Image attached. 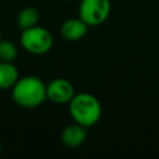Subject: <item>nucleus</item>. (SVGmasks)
<instances>
[{"label":"nucleus","mask_w":159,"mask_h":159,"mask_svg":"<svg viewBox=\"0 0 159 159\" xmlns=\"http://www.w3.org/2000/svg\"><path fill=\"white\" fill-rule=\"evenodd\" d=\"M11 98L14 103L24 109H34L40 107L46 97V83L37 76H24L11 88Z\"/></svg>","instance_id":"f257e3e1"},{"label":"nucleus","mask_w":159,"mask_h":159,"mask_svg":"<svg viewBox=\"0 0 159 159\" xmlns=\"http://www.w3.org/2000/svg\"><path fill=\"white\" fill-rule=\"evenodd\" d=\"M102 111L99 99L87 92L75 94L68 102V113L72 120L87 129L92 128L101 120Z\"/></svg>","instance_id":"f03ea898"},{"label":"nucleus","mask_w":159,"mask_h":159,"mask_svg":"<svg viewBox=\"0 0 159 159\" xmlns=\"http://www.w3.org/2000/svg\"><path fill=\"white\" fill-rule=\"evenodd\" d=\"M20 45L26 52L41 56L51 51L53 46V36L46 27L35 25L32 27L21 30Z\"/></svg>","instance_id":"7ed1b4c3"},{"label":"nucleus","mask_w":159,"mask_h":159,"mask_svg":"<svg viewBox=\"0 0 159 159\" xmlns=\"http://www.w3.org/2000/svg\"><path fill=\"white\" fill-rule=\"evenodd\" d=\"M111 0H81L78 5V17L89 27L104 24L111 15Z\"/></svg>","instance_id":"20e7f679"},{"label":"nucleus","mask_w":159,"mask_h":159,"mask_svg":"<svg viewBox=\"0 0 159 159\" xmlns=\"http://www.w3.org/2000/svg\"><path fill=\"white\" fill-rule=\"evenodd\" d=\"M75 94V87L67 78H53L46 84L47 101L55 104H68Z\"/></svg>","instance_id":"39448f33"},{"label":"nucleus","mask_w":159,"mask_h":159,"mask_svg":"<svg viewBox=\"0 0 159 159\" xmlns=\"http://www.w3.org/2000/svg\"><path fill=\"white\" fill-rule=\"evenodd\" d=\"M88 25L80 17H70L66 19L61 26H60V32L61 36L70 42H76L82 40L88 31Z\"/></svg>","instance_id":"423d86ee"},{"label":"nucleus","mask_w":159,"mask_h":159,"mask_svg":"<svg viewBox=\"0 0 159 159\" xmlns=\"http://www.w3.org/2000/svg\"><path fill=\"white\" fill-rule=\"evenodd\" d=\"M87 135V128L73 122L72 124L66 125L61 132V142L65 147L75 149L81 147L86 142Z\"/></svg>","instance_id":"0eeeda50"},{"label":"nucleus","mask_w":159,"mask_h":159,"mask_svg":"<svg viewBox=\"0 0 159 159\" xmlns=\"http://www.w3.org/2000/svg\"><path fill=\"white\" fill-rule=\"evenodd\" d=\"M20 78V73L14 62L0 61V89H11Z\"/></svg>","instance_id":"6e6552de"},{"label":"nucleus","mask_w":159,"mask_h":159,"mask_svg":"<svg viewBox=\"0 0 159 159\" xmlns=\"http://www.w3.org/2000/svg\"><path fill=\"white\" fill-rule=\"evenodd\" d=\"M39 19H40V14H39L36 7L25 6L24 9L20 10L17 19H16V24H17L20 30H25V29H29V27L37 25Z\"/></svg>","instance_id":"1a4fd4ad"},{"label":"nucleus","mask_w":159,"mask_h":159,"mask_svg":"<svg viewBox=\"0 0 159 159\" xmlns=\"http://www.w3.org/2000/svg\"><path fill=\"white\" fill-rule=\"evenodd\" d=\"M19 55L17 46L10 41L1 39L0 40V61L4 62H14Z\"/></svg>","instance_id":"9d476101"},{"label":"nucleus","mask_w":159,"mask_h":159,"mask_svg":"<svg viewBox=\"0 0 159 159\" xmlns=\"http://www.w3.org/2000/svg\"><path fill=\"white\" fill-rule=\"evenodd\" d=\"M2 39V31H1V27H0V40Z\"/></svg>","instance_id":"9b49d317"},{"label":"nucleus","mask_w":159,"mask_h":159,"mask_svg":"<svg viewBox=\"0 0 159 159\" xmlns=\"http://www.w3.org/2000/svg\"><path fill=\"white\" fill-rule=\"evenodd\" d=\"M1 152H2V145H1V142H0V154H1Z\"/></svg>","instance_id":"f8f14e48"},{"label":"nucleus","mask_w":159,"mask_h":159,"mask_svg":"<svg viewBox=\"0 0 159 159\" xmlns=\"http://www.w3.org/2000/svg\"><path fill=\"white\" fill-rule=\"evenodd\" d=\"M63 1H70V0H63Z\"/></svg>","instance_id":"ddd939ff"}]
</instances>
